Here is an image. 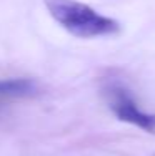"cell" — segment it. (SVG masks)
I'll use <instances>...</instances> for the list:
<instances>
[{
    "mask_svg": "<svg viewBox=\"0 0 155 156\" xmlns=\"http://www.w3.org/2000/svg\"><path fill=\"white\" fill-rule=\"evenodd\" d=\"M45 7L55 22L79 38L110 37L120 32V23L105 17L85 3L75 0H45Z\"/></svg>",
    "mask_w": 155,
    "mask_h": 156,
    "instance_id": "1",
    "label": "cell"
},
{
    "mask_svg": "<svg viewBox=\"0 0 155 156\" xmlns=\"http://www.w3.org/2000/svg\"><path fill=\"white\" fill-rule=\"evenodd\" d=\"M105 98L109 108L120 121L130 123L150 135H155V113H147L140 110L127 88L119 83L109 85L105 88Z\"/></svg>",
    "mask_w": 155,
    "mask_h": 156,
    "instance_id": "2",
    "label": "cell"
},
{
    "mask_svg": "<svg viewBox=\"0 0 155 156\" xmlns=\"http://www.w3.org/2000/svg\"><path fill=\"white\" fill-rule=\"evenodd\" d=\"M37 93V83L30 78L0 80V98H28Z\"/></svg>",
    "mask_w": 155,
    "mask_h": 156,
    "instance_id": "3",
    "label": "cell"
}]
</instances>
